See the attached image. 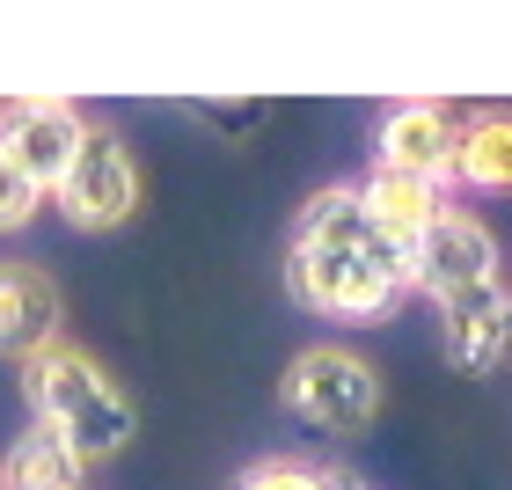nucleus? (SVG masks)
<instances>
[{
  "instance_id": "6",
  "label": "nucleus",
  "mask_w": 512,
  "mask_h": 490,
  "mask_svg": "<svg viewBox=\"0 0 512 490\" xmlns=\"http://www.w3.org/2000/svg\"><path fill=\"white\" fill-rule=\"evenodd\" d=\"M81 139H88V118H81L74 103H59V96L8 103V118H0V154H8L37 191H59V183H66Z\"/></svg>"
},
{
  "instance_id": "15",
  "label": "nucleus",
  "mask_w": 512,
  "mask_h": 490,
  "mask_svg": "<svg viewBox=\"0 0 512 490\" xmlns=\"http://www.w3.org/2000/svg\"><path fill=\"white\" fill-rule=\"evenodd\" d=\"M322 490H366L359 476H344V469H322Z\"/></svg>"
},
{
  "instance_id": "4",
  "label": "nucleus",
  "mask_w": 512,
  "mask_h": 490,
  "mask_svg": "<svg viewBox=\"0 0 512 490\" xmlns=\"http://www.w3.org/2000/svg\"><path fill=\"white\" fill-rule=\"evenodd\" d=\"M52 198H59V213L74 220L81 235H110V227H125L139 213V161H132V147L110 125H88L74 169H66V183Z\"/></svg>"
},
{
  "instance_id": "5",
  "label": "nucleus",
  "mask_w": 512,
  "mask_h": 490,
  "mask_svg": "<svg viewBox=\"0 0 512 490\" xmlns=\"http://www.w3.org/2000/svg\"><path fill=\"white\" fill-rule=\"evenodd\" d=\"M476 286H498V235L476 213H447L410 256V293H425L432 308H447V300L476 293Z\"/></svg>"
},
{
  "instance_id": "9",
  "label": "nucleus",
  "mask_w": 512,
  "mask_h": 490,
  "mask_svg": "<svg viewBox=\"0 0 512 490\" xmlns=\"http://www.w3.org/2000/svg\"><path fill=\"white\" fill-rule=\"evenodd\" d=\"M439 322H447V359H454L461 373H491V366L512 352V293H505V278H498V286H476V293L447 300Z\"/></svg>"
},
{
  "instance_id": "12",
  "label": "nucleus",
  "mask_w": 512,
  "mask_h": 490,
  "mask_svg": "<svg viewBox=\"0 0 512 490\" xmlns=\"http://www.w3.org/2000/svg\"><path fill=\"white\" fill-rule=\"evenodd\" d=\"M81 483H88V461L52 425H30L0 461V490H81Z\"/></svg>"
},
{
  "instance_id": "2",
  "label": "nucleus",
  "mask_w": 512,
  "mask_h": 490,
  "mask_svg": "<svg viewBox=\"0 0 512 490\" xmlns=\"http://www.w3.org/2000/svg\"><path fill=\"white\" fill-rule=\"evenodd\" d=\"M22 395H30L37 425H52L81 461L125 454V439H132V425H139L132 403H125V388L110 381V373L88 359L81 344H66V337L22 366Z\"/></svg>"
},
{
  "instance_id": "14",
  "label": "nucleus",
  "mask_w": 512,
  "mask_h": 490,
  "mask_svg": "<svg viewBox=\"0 0 512 490\" xmlns=\"http://www.w3.org/2000/svg\"><path fill=\"white\" fill-rule=\"evenodd\" d=\"M235 490H322V469H308V461H256V469L235 476Z\"/></svg>"
},
{
  "instance_id": "16",
  "label": "nucleus",
  "mask_w": 512,
  "mask_h": 490,
  "mask_svg": "<svg viewBox=\"0 0 512 490\" xmlns=\"http://www.w3.org/2000/svg\"><path fill=\"white\" fill-rule=\"evenodd\" d=\"M0 118H8V103H0Z\"/></svg>"
},
{
  "instance_id": "1",
  "label": "nucleus",
  "mask_w": 512,
  "mask_h": 490,
  "mask_svg": "<svg viewBox=\"0 0 512 490\" xmlns=\"http://www.w3.org/2000/svg\"><path fill=\"white\" fill-rule=\"evenodd\" d=\"M286 293L337 322H374L410 293V256L374 227L359 183H330L293 213Z\"/></svg>"
},
{
  "instance_id": "3",
  "label": "nucleus",
  "mask_w": 512,
  "mask_h": 490,
  "mask_svg": "<svg viewBox=\"0 0 512 490\" xmlns=\"http://www.w3.org/2000/svg\"><path fill=\"white\" fill-rule=\"evenodd\" d=\"M278 395H286L293 417H308L315 432H337V439H352L381 417V373H374V359H359L352 344H308V352L286 366Z\"/></svg>"
},
{
  "instance_id": "7",
  "label": "nucleus",
  "mask_w": 512,
  "mask_h": 490,
  "mask_svg": "<svg viewBox=\"0 0 512 490\" xmlns=\"http://www.w3.org/2000/svg\"><path fill=\"white\" fill-rule=\"evenodd\" d=\"M454 147H461V118L447 103H403L381 118V139H374V169H395V176H417V183H454Z\"/></svg>"
},
{
  "instance_id": "11",
  "label": "nucleus",
  "mask_w": 512,
  "mask_h": 490,
  "mask_svg": "<svg viewBox=\"0 0 512 490\" xmlns=\"http://www.w3.org/2000/svg\"><path fill=\"white\" fill-rule=\"evenodd\" d=\"M454 183H461V191H483V198L512 191V110H483V118H461Z\"/></svg>"
},
{
  "instance_id": "10",
  "label": "nucleus",
  "mask_w": 512,
  "mask_h": 490,
  "mask_svg": "<svg viewBox=\"0 0 512 490\" xmlns=\"http://www.w3.org/2000/svg\"><path fill=\"white\" fill-rule=\"evenodd\" d=\"M359 198H366L374 227H381V235H388L395 249H403V256H417V242H425L432 227L454 213L439 183H417V176H395V169H374V176L359 183Z\"/></svg>"
},
{
  "instance_id": "13",
  "label": "nucleus",
  "mask_w": 512,
  "mask_h": 490,
  "mask_svg": "<svg viewBox=\"0 0 512 490\" xmlns=\"http://www.w3.org/2000/svg\"><path fill=\"white\" fill-rule=\"evenodd\" d=\"M37 205H44V191H37V183L22 176V169H15L8 154H0V235H15V227H30V220H37Z\"/></svg>"
},
{
  "instance_id": "8",
  "label": "nucleus",
  "mask_w": 512,
  "mask_h": 490,
  "mask_svg": "<svg viewBox=\"0 0 512 490\" xmlns=\"http://www.w3.org/2000/svg\"><path fill=\"white\" fill-rule=\"evenodd\" d=\"M59 322H66V300L52 278L30 256H0V352L30 366L37 352L59 344Z\"/></svg>"
}]
</instances>
